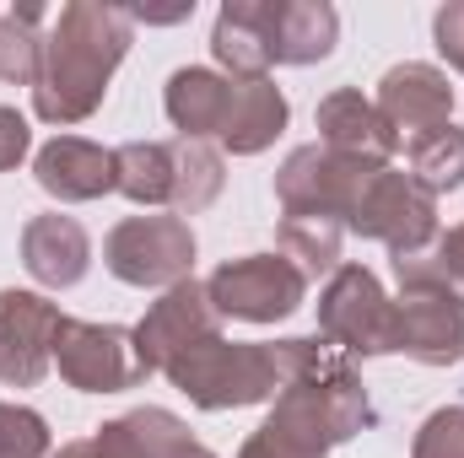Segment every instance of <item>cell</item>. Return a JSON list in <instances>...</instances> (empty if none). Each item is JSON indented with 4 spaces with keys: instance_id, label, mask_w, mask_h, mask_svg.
Masks as SVG:
<instances>
[{
    "instance_id": "cell-25",
    "label": "cell",
    "mask_w": 464,
    "mask_h": 458,
    "mask_svg": "<svg viewBox=\"0 0 464 458\" xmlns=\"http://www.w3.org/2000/svg\"><path fill=\"white\" fill-rule=\"evenodd\" d=\"M411 157V178L438 200V195H454L464 184V124H438L427 135H416L405 146Z\"/></svg>"
},
{
    "instance_id": "cell-5",
    "label": "cell",
    "mask_w": 464,
    "mask_h": 458,
    "mask_svg": "<svg viewBox=\"0 0 464 458\" xmlns=\"http://www.w3.org/2000/svg\"><path fill=\"white\" fill-rule=\"evenodd\" d=\"M346 232L383 243L394 259H427L438 248V237H443L438 200L411 173H400L394 162L378 167L362 184V195H356V205H351V216H346Z\"/></svg>"
},
{
    "instance_id": "cell-6",
    "label": "cell",
    "mask_w": 464,
    "mask_h": 458,
    "mask_svg": "<svg viewBox=\"0 0 464 458\" xmlns=\"http://www.w3.org/2000/svg\"><path fill=\"white\" fill-rule=\"evenodd\" d=\"M319 340L341 345L346 356H394V297L367 264H341L319 291Z\"/></svg>"
},
{
    "instance_id": "cell-3",
    "label": "cell",
    "mask_w": 464,
    "mask_h": 458,
    "mask_svg": "<svg viewBox=\"0 0 464 458\" xmlns=\"http://www.w3.org/2000/svg\"><path fill=\"white\" fill-rule=\"evenodd\" d=\"M314 335H297V340H265V345H243V340H211L189 345L184 356H173L162 367V377L200 410H248V405H265L276 399L292 372L303 367Z\"/></svg>"
},
{
    "instance_id": "cell-19",
    "label": "cell",
    "mask_w": 464,
    "mask_h": 458,
    "mask_svg": "<svg viewBox=\"0 0 464 458\" xmlns=\"http://www.w3.org/2000/svg\"><path fill=\"white\" fill-rule=\"evenodd\" d=\"M270 0H227L211 27V54L232 81H265L270 76Z\"/></svg>"
},
{
    "instance_id": "cell-30",
    "label": "cell",
    "mask_w": 464,
    "mask_h": 458,
    "mask_svg": "<svg viewBox=\"0 0 464 458\" xmlns=\"http://www.w3.org/2000/svg\"><path fill=\"white\" fill-rule=\"evenodd\" d=\"M427 259H432V270H438V275H443V281L464 297V222L443 232V237H438V248H432Z\"/></svg>"
},
{
    "instance_id": "cell-26",
    "label": "cell",
    "mask_w": 464,
    "mask_h": 458,
    "mask_svg": "<svg viewBox=\"0 0 464 458\" xmlns=\"http://www.w3.org/2000/svg\"><path fill=\"white\" fill-rule=\"evenodd\" d=\"M44 5H16L0 16V81L33 87L44 65Z\"/></svg>"
},
{
    "instance_id": "cell-10",
    "label": "cell",
    "mask_w": 464,
    "mask_h": 458,
    "mask_svg": "<svg viewBox=\"0 0 464 458\" xmlns=\"http://www.w3.org/2000/svg\"><path fill=\"white\" fill-rule=\"evenodd\" d=\"M389 167V162H356V157H335L319 140L286 151V162L276 167V200L286 216H335L346 227L351 205L362 195V184Z\"/></svg>"
},
{
    "instance_id": "cell-4",
    "label": "cell",
    "mask_w": 464,
    "mask_h": 458,
    "mask_svg": "<svg viewBox=\"0 0 464 458\" xmlns=\"http://www.w3.org/2000/svg\"><path fill=\"white\" fill-rule=\"evenodd\" d=\"M394 275L400 350L421 367H454L464 356V297L432 270V259H394Z\"/></svg>"
},
{
    "instance_id": "cell-32",
    "label": "cell",
    "mask_w": 464,
    "mask_h": 458,
    "mask_svg": "<svg viewBox=\"0 0 464 458\" xmlns=\"http://www.w3.org/2000/svg\"><path fill=\"white\" fill-rule=\"evenodd\" d=\"M49 458H103V453H98V443H92V437H82V443H60Z\"/></svg>"
},
{
    "instance_id": "cell-23",
    "label": "cell",
    "mask_w": 464,
    "mask_h": 458,
    "mask_svg": "<svg viewBox=\"0 0 464 458\" xmlns=\"http://www.w3.org/2000/svg\"><path fill=\"white\" fill-rule=\"evenodd\" d=\"M119 195L130 205H173V140H124L114 146Z\"/></svg>"
},
{
    "instance_id": "cell-17",
    "label": "cell",
    "mask_w": 464,
    "mask_h": 458,
    "mask_svg": "<svg viewBox=\"0 0 464 458\" xmlns=\"http://www.w3.org/2000/svg\"><path fill=\"white\" fill-rule=\"evenodd\" d=\"M98 453L103 458H217L206 443L189 437V426L162 410V405H140L130 415H114L98 426Z\"/></svg>"
},
{
    "instance_id": "cell-8",
    "label": "cell",
    "mask_w": 464,
    "mask_h": 458,
    "mask_svg": "<svg viewBox=\"0 0 464 458\" xmlns=\"http://www.w3.org/2000/svg\"><path fill=\"white\" fill-rule=\"evenodd\" d=\"M206 297L222 319L237 324H281L308 302V275L281 253H243L211 270Z\"/></svg>"
},
{
    "instance_id": "cell-12",
    "label": "cell",
    "mask_w": 464,
    "mask_h": 458,
    "mask_svg": "<svg viewBox=\"0 0 464 458\" xmlns=\"http://www.w3.org/2000/svg\"><path fill=\"white\" fill-rule=\"evenodd\" d=\"M211 335H222V313L211 308V297H206V281H179V286H168L151 308H146V319L135 324V350H140V361L151 367V372H162L173 356H184L189 345L211 340Z\"/></svg>"
},
{
    "instance_id": "cell-28",
    "label": "cell",
    "mask_w": 464,
    "mask_h": 458,
    "mask_svg": "<svg viewBox=\"0 0 464 458\" xmlns=\"http://www.w3.org/2000/svg\"><path fill=\"white\" fill-rule=\"evenodd\" d=\"M411 458H464V405H443L421 421Z\"/></svg>"
},
{
    "instance_id": "cell-2",
    "label": "cell",
    "mask_w": 464,
    "mask_h": 458,
    "mask_svg": "<svg viewBox=\"0 0 464 458\" xmlns=\"http://www.w3.org/2000/svg\"><path fill=\"white\" fill-rule=\"evenodd\" d=\"M135 43V22L124 5L71 0L44 33V65L33 81V114L54 129L82 124L103 109L109 81Z\"/></svg>"
},
{
    "instance_id": "cell-29",
    "label": "cell",
    "mask_w": 464,
    "mask_h": 458,
    "mask_svg": "<svg viewBox=\"0 0 464 458\" xmlns=\"http://www.w3.org/2000/svg\"><path fill=\"white\" fill-rule=\"evenodd\" d=\"M432 43H438V54L464 76V0H449V5L432 16Z\"/></svg>"
},
{
    "instance_id": "cell-31",
    "label": "cell",
    "mask_w": 464,
    "mask_h": 458,
    "mask_svg": "<svg viewBox=\"0 0 464 458\" xmlns=\"http://www.w3.org/2000/svg\"><path fill=\"white\" fill-rule=\"evenodd\" d=\"M33 151V129L16 109H0V173H11L22 157Z\"/></svg>"
},
{
    "instance_id": "cell-27",
    "label": "cell",
    "mask_w": 464,
    "mask_h": 458,
    "mask_svg": "<svg viewBox=\"0 0 464 458\" xmlns=\"http://www.w3.org/2000/svg\"><path fill=\"white\" fill-rule=\"evenodd\" d=\"M49 453H54L49 421L27 405L0 399V458H49Z\"/></svg>"
},
{
    "instance_id": "cell-22",
    "label": "cell",
    "mask_w": 464,
    "mask_h": 458,
    "mask_svg": "<svg viewBox=\"0 0 464 458\" xmlns=\"http://www.w3.org/2000/svg\"><path fill=\"white\" fill-rule=\"evenodd\" d=\"M227 157L211 140H173V216H200L222 200Z\"/></svg>"
},
{
    "instance_id": "cell-11",
    "label": "cell",
    "mask_w": 464,
    "mask_h": 458,
    "mask_svg": "<svg viewBox=\"0 0 464 458\" xmlns=\"http://www.w3.org/2000/svg\"><path fill=\"white\" fill-rule=\"evenodd\" d=\"M60 308L44 291H0V383L5 388H33L54 367V329Z\"/></svg>"
},
{
    "instance_id": "cell-15",
    "label": "cell",
    "mask_w": 464,
    "mask_h": 458,
    "mask_svg": "<svg viewBox=\"0 0 464 458\" xmlns=\"http://www.w3.org/2000/svg\"><path fill=\"white\" fill-rule=\"evenodd\" d=\"M319 146L335 151V157H356V162H394L400 151V135L383 124V114L372 109V98H362L356 87H335L324 103H319Z\"/></svg>"
},
{
    "instance_id": "cell-21",
    "label": "cell",
    "mask_w": 464,
    "mask_h": 458,
    "mask_svg": "<svg viewBox=\"0 0 464 458\" xmlns=\"http://www.w3.org/2000/svg\"><path fill=\"white\" fill-rule=\"evenodd\" d=\"M286 119H292V103H286V92L270 76L265 81H232V109L217 140L232 157H259L265 146H276Z\"/></svg>"
},
{
    "instance_id": "cell-18",
    "label": "cell",
    "mask_w": 464,
    "mask_h": 458,
    "mask_svg": "<svg viewBox=\"0 0 464 458\" xmlns=\"http://www.w3.org/2000/svg\"><path fill=\"white\" fill-rule=\"evenodd\" d=\"M265 16L276 65H319L341 43V11L330 0H270Z\"/></svg>"
},
{
    "instance_id": "cell-1",
    "label": "cell",
    "mask_w": 464,
    "mask_h": 458,
    "mask_svg": "<svg viewBox=\"0 0 464 458\" xmlns=\"http://www.w3.org/2000/svg\"><path fill=\"white\" fill-rule=\"evenodd\" d=\"M372 421L378 415H372V399H367L356 367L341 350H330V340L314 335L303 367L276 394L270 415L237 448V458H330V448L351 443Z\"/></svg>"
},
{
    "instance_id": "cell-16",
    "label": "cell",
    "mask_w": 464,
    "mask_h": 458,
    "mask_svg": "<svg viewBox=\"0 0 464 458\" xmlns=\"http://www.w3.org/2000/svg\"><path fill=\"white\" fill-rule=\"evenodd\" d=\"M22 264L44 291H71L92 264V237L76 216H60V211L33 216L22 227Z\"/></svg>"
},
{
    "instance_id": "cell-20",
    "label": "cell",
    "mask_w": 464,
    "mask_h": 458,
    "mask_svg": "<svg viewBox=\"0 0 464 458\" xmlns=\"http://www.w3.org/2000/svg\"><path fill=\"white\" fill-rule=\"evenodd\" d=\"M162 109H168V119H173L179 140H211V135H222V124H227L232 76L206 71V65H184V71L168 76Z\"/></svg>"
},
{
    "instance_id": "cell-14",
    "label": "cell",
    "mask_w": 464,
    "mask_h": 458,
    "mask_svg": "<svg viewBox=\"0 0 464 458\" xmlns=\"http://www.w3.org/2000/svg\"><path fill=\"white\" fill-rule=\"evenodd\" d=\"M33 178H38V189L54 195L60 205H87V200L114 195L119 167H114V151H109V146L82 140V135H54L49 146H38Z\"/></svg>"
},
{
    "instance_id": "cell-24",
    "label": "cell",
    "mask_w": 464,
    "mask_h": 458,
    "mask_svg": "<svg viewBox=\"0 0 464 458\" xmlns=\"http://www.w3.org/2000/svg\"><path fill=\"white\" fill-rule=\"evenodd\" d=\"M276 243H281V259H292L308 281L314 275H335L341 270V243H346V227L335 216H281L276 227Z\"/></svg>"
},
{
    "instance_id": "cell-13",
    "label": "cell",
    "mask_w": 464,
    "mask_h": 458,
    "mask_svg": "<svg viewBox=\"0 0 464 458\" xmlns=\"http://www.w3.org/2000/svg\"><path fill=\"white\" fill-rule=\"evenodd\" d=\"M372 109L383 114V124L405 140L438 129V124H454V87H449V71L427 65V60H405V65H389L383 81H378V98Z\"/></svg>"
},
{
    "instance_id": "cell-7",
    "label": "cell",
    "mask_w": 464,
    "mask_h": 458,
    "mask_svg": "<svg viewBox=\"0 0 464 458\" xmlns=\"http://www.w3.org/2000/svg\"><path fill=\"white\" fill-rule=\"evenodd\" d=\"M195 227L184 216H124L109 237H103V264L124 286H151L168 291L179 281H189L195 270Z\"/></svg>"
},
{
    "instance_id": "cell-9",
    "label": "cell",
    "mask_w": 464,
    "mask_h": 458,
    "mask_svg": "<svg viewBox=\"0 0 464 458\" xmlns=\"http://www.w3.org/2000/svg\"><path fill=\"white\" fill-rule=\"evenodd\" d=\"M54 367L71 388L82 394H124L146 383V361L135 350V329L124 324H87V319H60L54 329Z\"/></svg>"
}]
</instances>
